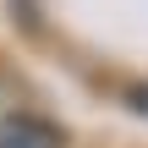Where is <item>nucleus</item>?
<instances>
[{
  "instance_id": "2",
  "label": "nucleus",
  "mask_w": 148,
  "mask_h": 148,
  "mask_svg": "<svg viewBox=\"0 0 148 148\" xmlns=\"http://www.w3.org/2000/svg\"><path fill=\"white\" fill-rule=\"evenodd\" d=\"M132 99H137L132 110H143V115H148V88H143V93H132Z\"/></svg>"
},
{
  "instance_id": "1",
  "label": "nucleus",
  "mask_w": 148,
  "mask_h": 148,
  "mask_svg": "<svg viewBox=\"0 0 148 148\" xmlns=\"http://www.w3.org/2000/svg\"><path fill=\"white\" fill-rule=\"evenodd\" d=\"M0 148H66V132L55 121H44V115L16 110V115L0 121Z\"/></svg>"
}]
</instances>
